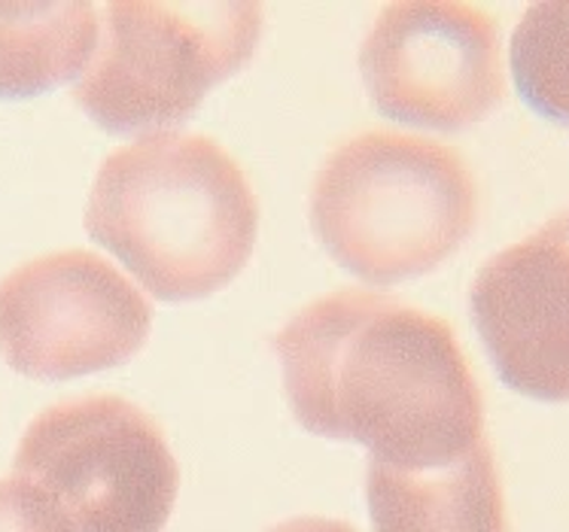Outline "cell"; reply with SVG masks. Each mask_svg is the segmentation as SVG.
I'll use <instances>...</instances> for the list:
<instances>
[{
    "mask_svg": "<svg viewBox=\"0 0 569 532\" xmlns=\"http://www.w3.org/2000/svg\"><path fill=\"white\" fill-rule=\"evenodd\" d=\"M366 92L402 126L453 131L506 94L497 19L466 0L387 3L360 49Z\"/></svg>",
    "mask_w": 569,
    "mask_h": 532,
    "instance_id": "cell-7",
    "label": "cell"
},
{
    "mask_svg": "<svg viewBox=\"0 0 569 532\" xmlns=\"http://www.w3.org/2000/svg\"><path fill=\"white\" fill-rule=\"evenodd\" d=\"M478 220V183L460 152L406 131L345 140L315 177L311 225L329 255L366 283L439 268Z\"/></svg>",
    "mask_w": 569,
    "mask_h": 532,
    "instance_id": "cell-3",
    "label": "cell"
},
{
    "mask_svg": "<svg viewBox=\"0 0 569 532\" xmlns=\"http://www.w3.org/2000/svg\"><path fill=\"white\" fill-rule=\"evenodd\" d=\"M150 329L147 295L89 250L37 255L0 280V357L24 378L64 381L122 365Z\"/></svg>",
    "mask_w": 569,
    "mask_h": 532,
    "instance_id": "cell-6",
    "label": "cell"
},
{
    "mask_svg": "<svg viewBox=\"0 0 569 532\" xmlns=\"http://www.w3.org/2000/svg\"><path fill=\"white\" fill-rule=\"evenodd\" d=\"M476 329L511 390L569 399V213L490 255L469 292Z\"/></svg>",
    "mask_w": 569,
    "mask_h": 532,
    "instance_id": "cell-8",
    "label": "cell"
},
{
    "mask_svg": "<svg viewBox=\"0 0 569 532\" xmlns=\"http://www.w3.org/2000/svg\"><path fill=\"white\" fill-rule=\"evenodd\" d=\"M292 414L369 463L439 469L485 448V402L442 317L372 290L320 295L274 338Z\"/></svg>",
    "mask_w": 569,
    "mask_h": 532,
    "instance_id": "cell-1",
    "label": "cell"
},
{
    "mask_svg": "<svg viewBox=\"0 0 569 532\" xmlns=\"http://www.w3.org/2000/svg\"><path fill=\"white\" fill-rule=\"evenodd\" d=\"M86 229L150 295L201 299L247 265L259 201L244 168L217 140L164 128L107 155Z\"/></svg>",
    "mask_w": 569,
    "mask_h": 532,
    "instance_id": "cell-2",
    "label": "cell"
},
{
    "mask_svg": "<svg viewBox=\"0 0 569 532\" xmlns=\"http://www.w3.org/2000/svg\"><path fill=\"white\" fill-rule=\"evenodd\" d=\"M98 40V3H0V98H31L82 77Z\"/></svg>",
    "mask_w": 569,
    "mask_h": 532,
    "instance_id": "cell-10",
    "label": "cell"
},
{
    "mask_svg": "<svg viewBox=\"0 0 569 532\" xmlns=\"http://www.w3.org/2000/svg\"><path fill=\"white\" fill-rule=\"evenodd\" d=\"M509 68L527 104L548 119H569V0L523 10L511 31Z\"/></svg>",
    "mask_w": 569,
    "mask_h": 532,
    "instance_id": "cell-11",
    "label": "cell"
},
{
    "mask_svg": "<svg viewBox=\"0 0 569 532\" xmlns=\"http://www.w3.org/2000/svg\"><path fill=\"white\" fill-rule=\"evenodd\" d=\"M366 499L372 532H509L490 444L439 469L369 463Z\"/></svg>",
    "mask_w": 569,
    "mask_h": 532,
    "instance_id": "cell-9",
    "label": "cell"
},
{
    "mask_svg": "<svg viewBox=\"0 0 569 532\" xmlns=\"http://www.w3.org/2000/svg\"><path fill=\"white\" fill-rule=\"evenodd\" d=\"M266 532H357L348 521H336V518H311V514H302V518H290V521L278 523Z\"/></svg>",
    "mask_w": 569,
    "mask_h": 532,
    "instance_id": "cell-13",
    "label": "cell"
},
{
    "mask_svg": "<svg viewBox=\"0 0 569 532\" xmlns=\"http://www.w3.org/2000/svg\"><path fill=\"white\" fill-rule=\"evenodd\" d=\"M0 532H64L34 490L19 478L0 481Z\"/></svg>",
    "mask_w": 569,
    "mask_h": 532,
    "instance_id": "cell-12",
    "label": "cell"
},
{
    "mask_svg": "<svg viewBox=\"0 0 569 532\" xmlns=\"http://www.w3.org/2000/svg\"><path fill=\"white\" fill-rule=\"evenodd\" d=\"M12 478L47 502L64 532H162L180 493V465L159 423L110 393L40 411Z\"/></svg>",
    "mask_w": 569,
    "mask_h": 532,
    "instance_id": "cell-5",
    "label": "cell"
},
{
    "mask_svg": "<svg viewBox=\"0 0 569 532\" xmlns=\"http://www.w3.org/2000/svg\"><path fill=\"white\" fill-rule=\"evenodd\" d=\"M259 31L250 0H110L73 98L107 131H164L244 68Z\"/></svg>",
    "mask_w": 569,
    "mask_h": 532,
    "instance_id": "cell-4",
    "label": "cell"
}]
</instances>
